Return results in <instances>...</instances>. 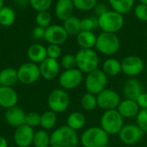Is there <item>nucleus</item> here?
<instances>
[{
	"mask_svg": "<svg viewBox=\"0 0 147 147\" xmlns=\"http://www.w3.org/2000/svg\"><path fill=\"white\" fill-rule=\"evenodd\" d=\"M18 82L17 70L7 67L0 71V85L12 87Z\"/></svg>",
	"mask_w": 147,
	"mask_h": 147,
	"instance_id": "24",
	"label": "nucleus"
},
{
	"mask_svg": "<svg viewBox=\"0 0 147 147\" xmlns=\"http://www.w3.org/2000/svg\"><path fill=\"white\" fill-rule=\"evenodd\" d=\"M34 133V128L26 124L16 127L14 134L15 143L19 147H28L33 144Z\"/></svg>",
	"mask_w": 147,
	"mask_h": 147,
	"instance_id": "15",
	"label": "nucleus"
},
{
	"mask_svg": "<svg viewBox=\"0 0 147 147\" xmlns=\"http://www.w3.org/2000/svg\"><path fill=\"white\" fill-rule=\"evenodd\" d=\"M68 34L66 33L63 25L51 24L46 28L45 40L49 44H55L61 46L68 39Z\"/></svg>",
	"mask_w": 147,
	"mask_h": 147,
	"instance_id": "14",
	"label": "nucleus"
},
{
	"mask_svg": "<svg viewBox=\"0 0 147 147\" xmlns=\"http://www.w3.org/2000/svg\"><path fill=\"white\" fill-rule=\"evenodd\" d=\"M66 123L70 128L74 131H79L83 129L86 124V116L80 112H73L67 117Z\"/></svg>",
	"mask_w": 147,
	"mask_h": 147,
	"instance_id": "26",
	"label": "nucleus"
},
{
	"mask_svg": "<svg viewBox=\"0 0 147 147\" xmlns=\"http://www.w3.org/2000/svg\"><path fill=\"white\" fill-rule=\"evenodd\" d=\"M81 31H93L98 28V20L96 17L89 16L81 19Z\"/></svg>",
	"mask_w": 147,
	"mask_h": 147,
	"instance_id": "36",
	"label": "nucleus"
},
{
	"mask_svg": "<svg viewBox=\"0 0 147 147\" xmlns=\"http://www.w3.org/2000/svg\"><path fill=\"white\" fill-rule=\"evenodd\" d=\"M94 11L96 13V15L98 16H100L101 15L104 14L106 11H108V8H107V5L104 3H97V4L96 5L95 9H94Z\"/></svg>",
	"mask_w": 147,
	"mask_h": 147,
	"instance_id": "44",
	"label": "nucleus"
},
{
	"mask_svg": "<svg viewBox=\"0 0 147 147\" xmlns=\"http://www.w3.org/2000/svg\"><path fill=\"white\" fill-rule=\"evenodd\" d=\"M28 3L37 12L47 11L53 4V0H28Z\"/></svg>",
	"mask_w": 147,
	"mask_h": 147,
	"instance_id": "35",
	"label": "nucleus"
},
{
	"mask_svg": "<svg viewBox=\"0 0 147 147\" xmlns=\"http://www.w3.org/2000/svg\"><path fill=\"white\" fill-rule=\"evenodd\" d=\"M95 47L100 53L111 56L120 50L121 40L116 34L102 32L96 38Z\"/></svg>",
	"mask_w": 147,
	"mask_h": 147,
	"instance_id": "5",
	"label": "nucleus"
},
{
	"mask_svg": "<svg viewBox=\"0 0 147 147\" xmlns=\"http://www.w3.org/2000/svg\"><path fill=\"white\" fill-rule=\"evenodd\" d=\"M27 55L31 62L35 64H40L47 58V47L40 43L32 44L28 48Z\"/></svg>",
	"mask_w": 147,
	"mask_h": 147,
	"instance_id": "22",
	"label": "nucleus"
},
{
	"mask_svg": "<svg viewBox=\"0 0 147 147\" xmlns=\"http://www.w3.org/2000/svg\"><path fill=\"white\" fill-rule=\"evenodd\" d=\"M80 102L82 108L85 111H92L98 107L96 96L90 92H86L83 95Z\"/></svg>",
	"mask_w": 147,
	"mask_h": 147,
	"instance_id": "31",
	"label": "nucleus"
},
{
	"mask_svg": "<svg viewBox=\"0 0 147 147\" xmlns=\"http://www.w3.org/2000/svg\"><path fill=\"white\" fill-rule=\"evenodd\" d=\"M98 28L102 32L107 33H117L124 26L123 15L115 11L108 10L104 14L97 17Z\"/></svg>",
	"mask_w": 147,
	"mask_h": 147,
	"instance_id": "4",
	"label": "nucleus"
},
{
	"mask_svg": "<svg viewBox=\"0 0 147 147\" xmlns=\"http://www.w3.org/2000/svg\"><path fill=\"white\" fill-rule=\"evenodd\" d=\"M18 81L23 84H31L35 83L40 78V67L33 62H26L17 69Z\"/></svg>",
	"mask_w": 147,
	"mask_h": 147,
	"instance_id": "11",
	"label": "nucleus"
},
{
	"mask_svg": "<svg viewBox=\"0 0 147 147\" xmlns=\"http://www.w3.org/2000/svg\"><path fill=\"white\" fill-rule=\"evenodd\" d=\"M81 19L77 16H71L65 21H64L63 27L65 28L68 35L71 36H77L79 32L81 31V25H80Z\"/></svg>",
	"mask_w": 147,
	"mask_h": 147,
	"instance_id": "29",
	"label": "nucleus"
},
{
	"mask_svg": "<svg viewBox=\"0 0 147 147\" xmlns=\"http://www.w3.org/2000/svg\"><path fill=\"white\" fill-rule=\"evenodd\" d=\"M16 16L15 10L9 6H3L0 9V25L3 27H9L16 22Z\"/></svg>",
	"mask_w": 147,
	"mask_h": 147,
	"instance_id": "28",
	"label": "nucleus"
},
{
	"mask_svg": "<svg viewBox=\"0 0 147 147\" xmlns=\"http://www.w3.org/2000/svg\"><path fill=\"white\" fill-rule=\"evenodd\" d=\"M18 102V95L12 87L0 85V107L9 109L15 107Z\"/></svg>",
	"mask_w": 147,
	"mask_h": 147,
	"instance_id": "19",
	"label": "nucleus"
},
{
	"mask_svg": "<svg viewBox=\"0 0 147 147\" xmlns=\"http://www.w3.org/2000/svg\"><path fill=\"white\" fill-rule=\"evenodd\" d=\"M113 10L125 15L129 13L134 4V0H108Z\"/></svg>",
	"mask_w": 147,
	"mask_h": 147,
	"instance_id": "27",
	"label": "nucleus"
},
{
	"mask_svg": "<svg viewBox=\"0 0 147 147\" xmlns=\"http://www.w3.org/2000/svg\"><path fill=\"white\" fill-rule=\"evenodd\" d=\"M134 15L141 22H147V5L140 3L134 8Z\"/></svg>",
	"mask_w": 147,
	"mask_h": 147,
	"instance_id": "41",
	"label": "nucleus"
},
{
	"mask_svg": "<svg viewBox=\"0 0 147 147\" xmlns=\"http://www.w3.org/2000/svg\"><path fill=\"white\" fill-rule=\"evenodd\" d=\"M40 77L45 79L52 80L57 78L60 72V64L58 59H53L51 58H47L43 60L40 65Z\"/></svg>",
	"mask_w": 147,
	"mask_h": 147,
	"instance_id": "16",
	"label": "nucleus"
},
{
	"mask_svg": "<svg viewBox=\"0 0 147 147\" xmlns=\"http://www.w3.org/2000/svg\"><path fill=\"white\" fill-rule=\"evenodd\" d=\"M47 58L58 59L59 58L61 57L62 49L59 45L49 44L48 47H47Z\"/></svg>",
	"mask_w": 147,
	"mask_h": 147,
	"instance_id": "40",
	"label": "nucleus"
},
{
	"mask_svg": "<svg viewBox=\"0 0 147 147\" xmlns=\"http://www.w3.org/2000/svg\"><path fill=\"white\" fill-rule=\"evenodd\" d=\"M15 1L19 6H22V7H24L28 3V0H15Z\"/></svg>",
	"mask_w": 147,
	"mask_h": 147,
	"instance_id": "46",
	"label": "nucleus"
},
{
	"mask_svg": "<svg viewBox=\"0 0 147 147\" xmlns=\"http://www.w3.org/2000/svg\"><path fill=\"white\" fill-rule=\"evenodd\" d=\"M25 117L26 113L19 107H12L6 110L4 118L6 122L13 127H18L23 124H25Z\"/></svg>",
	"mask_w": 147,
	"mask_h": 147,
	"instance_id": "18",
	"label": "nucleus"
},
{
	"mask_svg": "<svg viewBox=\"0 0 147 147\" xmlns=\"http://www.w3.org/2000/svg\"><path fill=\"white\" fill-rule=\"evenodd\" d=\"M77 68L83 73H90L99 66V56L94 49L80 48L75 55Z\"/></svg>",
	"mask_w": 147,
	"mask_h": 147,
	"instance_id": "3",
	"label": "nucleus"
},
{
	"mask_svg": "<svg viewBox=\"0 0 147 147\" xmlns=\"http://www.w3.org/2000/svg\"><path fill=\"white\" fill-rule=\"evenodd\" d=\"M4 6V0H0V9Z\"/></svg>",
	"mask_w": 147,
	"mask_h": 147,
	"instance_id": "47",
	"label": "nucleus"
},
{
	"mask_svg": "<svg viewBox=\"0 0 147 147\" xmlns=\"http://www.w3.org/2000/svg\"><path fill=\"white\" fill-rule=\"evenodd\" d=\"M146 71H147V64H146Z\"/></svg>",
	"mask_w": 147,
	"mask_h": 147,
	"instance_id": "49",
	"label": "nucleus"
},
{
	"mask_svg": "<svg viewBox=\"0 0 147 147\" xmlns=\"http://www.w3.org/2000/svg\"><path fill=\"white\" fill-rule=\"evenodd\" d=\"M33 144L35 147L50 146V135L44 129L38 130L34 133Z\"/></svg>",
	"mask_w": 147,
	"mask_h": 147,
	"instance_id": "32",
	"label": "nucleus"
},
{
	"mask_svg": "<svg viewBox=\"0 0 147 147\" xmlns=\"http://www.w3.org/2000/svg\"><path fill=\"white\" fill-rule=\"evenodd\" d=\"M107 84L108 76L99 68L88 73L85 78V90L87 92L92 93L96 96L105 90Z\"/></svg>",
	"mask_w": 147,
	"mask_h": 147,
	"instance_id": "7",
	"label": "nucleus"
},
{
	"mask_svg": "<svg viewBox=\"0 0 147 147\" xmlns=\"http://www.w3.org/2000/svg\"><path fill=\"white\" fill-rule=\"evenodd\" d=\"M0 147H8V142L5 138L0 136Z\"/></svg>",
	"mask_w": 147,
	"mask_h": 147,
	"instance_id": "45",
	"label": "nucleus"
},
{
	"mask_svg": "<svg viewBox=\"0 0 147 147\" xmlns=\"http://www.w3.org/2000/svg\"><path fill=\"white\" fill-rule=\"evenodd\" d=\"M102 71L108 77H115L121 72V61L115 58H109L102 63Z\"/></svg>",
	"mask_w": 147,
	"mask_h": 147,
	"instance_id": "25",
	"label": "nucleus"
},
{
	"mask_svg": "<svg viewBox=\"0 0 147 147\" xmlns=\"http://www.w3.org/2000/svg\"><path fill=\"white\" fill-rule=\"evenodd\" d=\"M60 66L64 68L65 70H70L73 68H77V62H76V57L73 54L67 53L61 57L60 60Z\"/></svg>",
	"mask_w": 147,
	"mask_h": 147,
	"instance_id": "37",
	"label": "nucleus"
},
{
	"mask_svg": "<svg viewBox=\"0 0 147 147\" xmlns=\"http://www.w3.org/2000/svg\"><path fill=\"white\" fill-rule=\"evenodd\" d=\"M121 72L129 78H135L141 74L146 68L144 60L136 55L125 57L121 61Z\"/></svg>",
	"mask_w": 147,
	"mask_h": 147,
	"instance_id": "9",
	"label": "nucleus"
},
{
	"mask_svg": "<svg viewBox=\"0 0 147 147\" xmlns=\"http://www.w3.org/2000/svg\"><path fill=\"white\" fill-rule=\"evenodd\" d=\"M76 38L77 43L81 48L93 49L96 47L97 36H96L93 31H80Z\"/></svg>",
	"mask_w": 147,
	"mask_h": 147,
	"instance_id": "23",
	"label": "nucleus"
},
{
	"mask_svg": "<svg viewBox=\"0 0 147 147\" xmlns=\"http://www.w3.org/2000/svg\"><path fill=\"white\" fill-rule=\"evenodd\" d=\"M145 133L137 124L124 125L119 133V139L121 143L127 146H134L139 143L143 138Z\"/></svg>",
	"mask_w": 147,
	"mask_h": 147,
	"instance_id": "12",
	"label": "nucleus"
},
{
	"mask_svg": "<svg viewBox=\"0 0 147 147\" xmlns=\"http://www.w3.org/2000/svg\"><path fill=\"white\" fill-rule=\"evenodd\" d=\"M35 22L36 25L42 27L44 28H47L51 25L52 22V16L51 14L47 11H40L37 12L36 17H35Z\"/></svg>",
	"mask_w": 147,
	"mask_h": 147,
	"instance_id": "34",
	"label": "nucleus"
},
{
	"mask_svg": "<svg viewBox=\"0 0 147 147\" xmlns=\"http://www.w3.org/2000/svg\"><path fill=\"white\" fill-rule=\"evenodd\" d=\"M136 124L145 134H147V109H140L136 116Z\"/></svg>",
	"mask_w": 147,
	"mask_h": 147,
	"instance_id": "39",
	"label": "nucleus"
},
{
	"mask_svg": "<svg viewBox=\"0 0 147 147\" xmlns=\"http://www.w3.org/2000/svg\"><path fill=\"white\" fill-rule=\"evenodd\" d=\"M140 3H143V4H146L147 5V0H140Z\"/></svg>",
	"mask_w": 147,
	"mask_h": 147,
	"instance_id": "48",
	"label": "nucleus"
},
{
	"mask_svg": "<svg viewBox=\"0 0 147 147\" xmlns=\"http://www.w3.org/2000/svg\"><path fill=\"white\" fill-rule=\"evenodd\" d=\"M79 141L83 147H104L109 146V135L101 127L87 128L80 136Z\"/></svg>",
	"mask_w": 147,
	"mask_h": 147,
	"instance_id": "2",
	"label": "nucleus"
},
{
	"mask_svg": "<svg viewBox=\"0 0 147 147\" xmlns=\"http://www.w3.org/2000/svg\"><path fill=\"white\" fill-rule=\"evenodd\" d=\"M79 142L77 132L68 126L56 128L50 135L51 147H78Z\"/></svg>",
	"mask_w": 147,
	"mask_h": 147,
	"instance_id": "1",
	"label": "nucleus"
},
{
	"mask_svg": "<svg viewBox=\"0 0 147 147\" xmlns=\"http://www.w3.org/2000/svg\"><path fill=\"white\" fill-rule=\"evenodd\" d=\"M47 105L54 113H63L69 108L70 96L64 89H55L48 96Z\"/></svg>",
	"mask_w": 147,
	"mask_h": 147,
	"instance_id": "8",
	"label": "nucleus"
},
{
	"mask_svg": "<svg viewBox=\"0 0 147 147\" xmlns=\"http://www.w3.org/2000/svg\"><path fill=\"white\" fill-rule=\"evenodd\" d=\"M40 116L38 112H29L26 114L25 117V124L31 127H35L40 125Z\"/></svg>",
	"mask_w": 147,
	"mask_h": 147,
	"instance_id": "38",
	"label": "nucleus"
},
{
	"mask_svg": "<svg viewBox=\"0 0 147 147\" xmlns=\"http://www.w3.org/2000/svg\"><path fill=\"white\" fill-rule=\"evenodd\" d=\"M57 123V115L52 110L45 111L40 116V127L44 130L53 129Z\"/></svg>",
	"mask_w": 147,
	"mask_h": 147,
	"instance_id": "30",
	"label": "nucleus"
},
{
	"mask_svg": "<svg viewBox=\"0 0 147 147\" xmlns=\"http://www.w3.org/2000/svg\"><path fill=\"white\" fill-rule=\"evenodd\" d=\"M84 80V73L78 68L65 70L59 76V83L64 90H73Z\"/></svg>",
	"mask_w": 147,
	"mask_h": 147,
	"instance_id": "10",
	"label": "nucleus"
},
{
	"mask_svg": "<svg viewBox=\"0 0 147 147\" xmlns=\"http://www.w3.org/2000/svg\"><path fill=\"white\" fill-rule=\"evenodd\" d=\"M124 126V118L117 109L104 111L101 116L100 127L109 135H117Z\"/></svg>",
	"mask_w": 147,
	"mask_h": 147,
	"instance_id": "6",
	"label": "nucleus"
},
{
	"mask_svg": "<svg viewBox=\"0 0 147 147\" xmlns=\"http://www.w3.org/2000/svg\"><path fill=\"white\" fill-rule=\"evenodd\" d=\"M122 92L126 99L136 100L143 92V87L141 83L137 78H130L124 83Z\"/></svg>",
	"mask_w": 147,
	"mask_h": 147,
	"instance_id": "17",
	"label": "nucleus"
},
{
	"mask_svg": "<svg viewBox=\"0 0 147 147\" xmlns=\"http://www.w3.org/2000/svg\"><path fill=\"white\" fill-rule=\"evenodd\" d=\"M136 102L138 103L139 107L140 108V109H147V92H142L138 98L135 100Z\"/></svg>",
	"mask_w": 147,
	"mask_h": 147,
	"instance_id": "43",
	"label": "nucleus"
},
{
	"mask_svg": "<svg viewBox=\"0 0 147 147\" xmlns=\"http://www.w3.org/2000/svg\"><path fill=\"white\" fill-rule=\"evenodd\" d=\"M45 32H46V28L36 25L32 30V35L34 39L37 40L45 39Z\"/></svg>",
	"mask_w": 147,
	"mask_h": 147,
	"instance_id": "42",
	"label": "nucleus"
},
{
	"mask_svg": "<svg viewBox=\"0 0 147 147\" xmlns=\"http://www.w3.org/2000/svg\"><path fill=\"white\" fill-rule=\"evenodd\" d=\"M74 8L80 11H90L95 9L97 0H72Z\"/></svg>",
	"mask_w": 147,
	"mask_h": 147,
	"instance_id": "33",
	"label": "nucleus"
},
{
	"mask_svg": "<svg viewBox=\"0 0 147 147\" xmlns=\"http://www.w3.org/2000/svg\"><path fill=\"white\" fill-rule=\"evenodd\" d=\"M116 109L123 118L127 119L136 117L140 111V108L139 107L136 101L130 99H124L121 101Z\"/></svg>",
	"mask_w": 147,
	"mask_h": 147,
	"instance_id": "20",
	"label": "nucleus"
},
{
	"mask_svg": "<svg viewBox=\"0 0 147 147\" xmlns=\"http://www.w3.org/2000/svg\"><path fill=\"white\" fill-rule=\"evenodd\" d=\"M74 9L72 0H58L54 7L55 16L59 20L64 22L72 16Z\"/></svg>",
	"mask_w": 147,
	"mask_h": 147,
	"instance_id": "21",
	"label": "nucleus"
},
{
	"mask_svg": "<svg viewBox=\"0 0 147 147\" xmlns=\"http://www.w3.org/2000/svg\"><path fill=\"white\" fill-rule=\"evenodd\" d=\"M96 98L97 106L104 111L116 109L121 101L120 95L115 90L107 88L96 95Z\"/></svg>",
	"mask_w": 147,
	"mask_h": 147,
	"instance_id": "13",
	"label": "nucleus"
},
{
	"mask_svg": "<svg viewBox=\"0 0 147 147\" xmlns=\"http://www.w3.org/2000/svg\"><path fill=\"white\" fill-rule=\"evenodd\" d=\"M104 147H109V146H104Z\"/></svg>",
	"mask_w": 147,
	"mask_h": 147,
	"instance_id": "50",
	"label": "nucleus"
}]
</instances>
